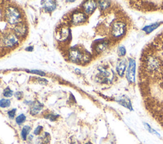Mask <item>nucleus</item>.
<instances>
[{
  "label": "nucleus",
  "mask_w": 163,
  "mask_h": 144,
  "mask_svg": "<svg viewBox=\"0 0 163 144\" xmlns=\"http://www.w3.org/2000/svg\"><path fill=\"white\" fill-rule=\"evenodd\" d=\"M5 17L8 22L11 25L17 24L21 18L19 11L16 8L10 7L7 8L5 11Z\"/></svg>",
  "instance_id": "nucleus-1"
},
{
  "label": "nucleus",
  "mask_w": 163,
  "mask_h": 144,
  "mask_svg": "<svg viewBox=\"0 0 163 144\" xmlns=\"http://www.w3.org/2000/svg\"><path fill=\"white\" fill-rule=\"evenodd\" d=\"M127 32V25L125 23L121 21L115 22L112 27V35L116 39H120Z\"/></svg>",
  "instance_id": "nucleus-2"
},
{
  "label": "nucleus",
  "mask_w": 163,
  "mask_h": 144,
  "mask_svg": "<svg viewBox=\"0 0 163 144\" xmlns=\"http://www.w3.org/2000/svg\"><path fill=\"white\" fill-rule=\"evenodd\" d=\"M69 58L73 62L79 63L81 61L84 62L89 60V57L87 54H83L78 49L72 48L69 52Z\"/></svg>",
  "instance_id": "nucleus-3"
},
{
  "label": "nucleus",
  "mask_w": 163,
  "mask_h": 144,
  "mask_svg": "<svg viewBox=\"0 0 163 144\" xmlns=\"http://www.w3.org/2000/svg\"><path fill=\"white\" fill-rule=\"evenodd\" d=\"M136 61L133 58H130L128 62V67L126 70V78L130 83H134L136 78Z\"/></svg>",
  "instance_id": "nucleus-4"
},
{
  "label": "nucleus",
  "mask_w": 163,
  "mask_h": 144,
  "mask_svg": "<svg viewBox=\"0 0 163 144\" xmlns=\"http://www.w3.org/2000/svg\"><path fill=\"white\" fill-rule=\"evenodd\" d=\"M19 43V39L15 34L9 33L3 38V43L7 47H13Z\"/></svg>",
  "instance_id": "nucleus-5"
},
{
  "label": "nucleus",
  "mask_w": 163,
  "mask_h": 144,
  "mask_svg": "<svg viewBox=\"0 0 163 144\" xmlns=\"http://www.w3.org/2000/svg\"><path fill=\"white\" fill-rule=\"evenodd\" d=\"M86 20V16L85 15L80 12V11H75L72 15V22L75 25H78L79 23L84 22Z\"/></svg>",
  "instance_id": "nucleus-6"
},
{
  "label": "nucleus",
  "mask_w": 163,
  "mask_h": 144,
  "mask_svg": "<svg viewBox=\"0 0 163 144\" xmlns=\"http://www.w3.org/2000/svg\"><path fill=\"white\" fill-rule=\"evenodd\" d=\"M30 105V114L32 116H36L39 114L44 107L43 104L38 101L32 102L31 103Z\"/></svg>",
  "instance_id": "nucleus-7"
},
{
  "label": "nucleus",
  "mask_w": 163,
  "mask_h": 144,
  "mask_svg": "<svg viewBox=\"0 0 163 144\" xmlns=\"http://www.w3.org/2000/svg\"><path fill=\"white\" fill-rule=\"evenodd\" d=\"M126 67L127 63L125 59H120L118 60L116 66V70L118 75L120 77H123L125 74L126 71Z\"/></svg>",
  "instance_id": "nucleus-8"
},
{
  "label": "nucleus",
  "mask_w": 163,
  "mask_h": 144,
  "mask_svg": "<svg viewBox=\"0 0 163 144\" xmlns=\"http://www.w3.org/2000/svg\"><path fill=\"white\" fill-rule=\"evenodd\" d=\"M117 102L118 104H119L120 105H122V106L127 109H129V111H133L131 102L127 96L125 95L120 96V98L117 99Z\"/></svg>",
  "instance_id": "nucleus-9"
},
{
  "label": "nucleus",
  "mask_w": 163,
  "mask_h": 144,
  "mask_svg": "<svg viewBox=\"0 0 163 144\" xmlns=\"http://www.w3.org/2000/svg\"><path fill=\"white\" fill-rule=\"evenodd\" d=\"M83 7H84L85 13L87 14H91L96 10L97 7V3L95 1L89 0V1H87L84 3Z\"/></svg>",
  "instance_id": "nucleus-10"
},
{
  "label": "nucleus",
  "mask_w": 163,
  "mask_h": 144,
  "mask_svg": "<svg viewBox=\"0 0 163 144\" xmlns=\"http://www.w3.org/2000/svg\"><path fill=\"white\" fill-rule=\"evenodd\" d=\"M27 27L23 23H18L14 28L15 34L17 36L19 37H22L26 35V33H27Z\"/></svg>",
  "instance_id": "nucleus-11"
},
{
  "label": "nucleus",
  "mask_w": 163,
  "mask_h": 144,
  "mask_svg": "<svg viewBox=\"0 0 163 144\" xmlns=\"http://www.w3.org/2000/svg\"><path fill=\"white\" fill-rule=\"evenodd\" d=\"M43 8L45 10V11L48 12H52L54 11L56 8V3L54 1H50V0H45V1H42Z\"/></svg>",
  "instance_id": "nucleus-12"
},
{
  "label": "nucleus",
  "mask_w": 163,
  "mask_h": 144,
  "mask_svg": "<svg viewBox=\"0 0 163 144\" xmlns=\"http://www.w3.org/2000/svg\"><path fill=\"white\" fill-rule=\"evenodd\" d=\"M162 24V22H156L152 23L151 25H147L142 29V31L145 32V33L149 34L151 33H152L154 31H155L156 29H158L160 25Z\"/></svg>",
  "instance_id": "nucleus-13"
},
{
  "label": "nucleus",
  "mask_w": 163,
  "mask_h": 144,
  "mask_svg": "<svg viewBox=\"0 0 163 144\" xmlns=\"http://www.w3.org/2000/svg\"><path fill=\"white\" fill-rule=\"evenodd\" d=\"M108 43L107 41L105 40L100 41L99 43H97L96 45L95 50L96 51L97 53L100 54V53H101L104 50H105L106 48L108 47Z\"/></svg>",
  "instance_id": "nucleus-14"
},
{
  "label": "nucleus",
  "mask_w": 163,
  "mask_h": 144,
  "mask_svg": "<svg viewBox=\"0 0 163 144\" xmlns=\"http://www.w3.org/2000/svg\"><path fill=\"white\" fill-rule=\"evenodd\" d=\"M31 130V128L29 126L26 125L24 126H23V128L21 130V133H20V135H21V138L22 140L26 141L27 140L28 135L29 133H30V131Z\"/></svg>",
  "instance_id": "nucleus-15"
},
{
  "label": "nucleus",
  "mask_w": 163,
  "mask_h": 144,
  "mask_svg": "<svg viewBox=\"0 0 163 144\" xmlns=\"http://www.w3.org/2000/svg\"><path fill=\"white\" fill-rule=\"evenodd\" d=\"M143 125H144L145 128L146 129V130L148 131H149L150 133L153 134V135H156V136H158L159 137H161V135H160L159 132H158L156 130H154V128L151 127L149 124H148V123H143Z\"/></svg>",
  "instance_id": "nucleus-16"
},
{
  "label": "nucleus",
  "mask_w": 163,
  "mask_h": 144,
  "mask_svg": "<svg viewBox=\"0 0 163 144\" xmlns=\"http://www.w3.org/2000/svg\"><path fill=\"white\" fill-rule=\"evenodd\" d=\"M26 116L24 114H21L16 117V121L17 124L18 125H21L26 121Z\"/></svg>",
  "instance_id": "nucleus-17"
},
{
  "label": "nucleus",
  "mask_w": 163,
  "mask_h": 144,
  "mask_svg": "<svg viewBox=\"0 0 163 144\" xmlns=\"http://www.w3.org/2000/svg\"><path fill=\"white\" fill-rule=\"evenodd\" d=\"M11 101L8 99H1L0 100V107L7 108L10 106Z\"/></svg>",
  "instance_id": "nucleus-18"
},
{
  "label": "nucleus",
  "mask_w": 163,
  "mask_h": 144,
  "mask_svg": "<svg viewBox=\"0 0 163 144\" xmlns=\"http://www.w3.org/2000/svg\"><path fill=\"white\" fill-rule=\"evenodd\" d=\"M110 1H99V7L101 10H106L110 6Z\"/></svg>",
  "instance_id": "nucleus-19"
},
{
  "label": "nucleus",
  "mask_w": 163,
  "mask_h": 144,
  "mask_svg": "<svg viewBox=\"0 0 163 144\" xmlns=\"http://www.w3.org/2000/svg\"><path fill=\"white\" fill-rule=\"evenodd\" d=\"M44 117H45V119H49L50 121H55L59 118V115H58V114H54L53 113H50V114H47V115L44 116Z\"/></svg>",
  "instance_id": "nucleus-20"
},
{
  "label": "nucleus",
  "mask_w": 163,
  "mask_h": 144,
  "mask_svg": "<svg viewBox=\"0 0 163 144\" xmlns=\"http://www.w3.org/2000/svg\"><path fill=\"white\" fill-rule=\"evenodd\" d=\"M68 28H63L60 31L59 33V36H60L61 39H65L67 38L68 36Z\"/></svg>",
  "instance_id": "nucleus-21"
},
{
  "label": "nucleus",
  "mask_w": 163,
  "mask_h": 144,
  "mask_svg": "<svg viewBox=\"0 0 163 144\" xmlns=\"http://www.w3.org/2000/svg\"><path fill=\"white\" fill-rule=\"evenodd\" d=\"M117 54L119 57H124L126 54V50L124 46H120L118 48Z\"/></svg>",
  "instance_id": "nucleus-22"
},
{
  "label": "nucleus",
  "mask_w": 163,
  "mask_h": 144,
  "mask_svg": "<svg viewBox=\"0 0 163 144\" xmlns=\"http://www.w3.org/2000/svg\"><path fill=\"white\" fill-rule=\"evenodd\" d=\"M13 94H14L13 91L10 90L9 88H5L3 91V96L7 98L12 96Z\"/></svg>",
  "instance_id": "nucleus-23"
},
{
  "label": "nucleus",
  "mask_w": 163,
  "mask_h": 144,
  "mask_svg": "<svg viewBox=\"0 0 163 144\" xmlns=\"http://www.w3.org/2000/svg\"><path fill=\"white\" fill-rule=\"evenodd\" d=\"M16 111H17L16 109H13L8 111L7 114H8V117H9L10 119H12L14 118V117H15V116H16Z\"/></svg>",
  "instance_id": "nucleus-24"
},
{
  "label": "nucleus",
  "mask_w": 163,
  "mask_h": 144,
  "mask_svg": "<svg viewBox=\"0 0 163 144\" xmlns=\"http://www.w3.org/2000/svg\"><path fill=\"white\" fill-rule=\"evenodd\" d=\"M29 72L32 73V74H37V75H40V76H45V73L41 71V70H29Z\"/></svg>",
  "instance_id": "nucleus-25"
},
{
  "label": "nucleus",
  "mask_w": 163,
  "mask_h": 144,
  "mask_svg": "<svg viewBox=\"0 0 163 144\" xmlns=\"http://www.w3.org/2000/svg\"><path fill=\"white\" fill-rule=\"evenodd\" d=\"M43 130V126H38L37 127L35 128V130H34V135H38L41 133V132Z\"/></svg>",
  "instance_id": "nucleus-26"
},
{
  "label": "nucleus",
  "mask_w": 163,
  "mask_h": 144,
  "mask_svg": "<svg viewBox=\"0 0 163 144\" xmlns=\"http://www.w3.org/2000/svg\"><path fill=\"white\" fill-rule=\"evenodd\" d=\"M15 96L17 100H21L23 98V93L21 92H17L15 93Z\"/></svg>",
  "instance_id": "nucleus-27"
},
{
  "label": "nucleus",
  "mask_w": 163,
  "mask_h": 144,
  "mask_svg": "<svg viewBox=\"0 0 163 144\" xmlns=\"http://www.w3.org/2000/svg\"><path fill=\"white\" fill-rule=\"evenodd\" d=\"M26 51H29V52H32L33 50V47L32 46H29L28 48H26Z\"/></svg>",
  "instance_id": "nucleus-28"
},
{
  "label": "nucleus",
  "mask_w": 163,
  "mask_h": 144,
  "mask_svg": "<svg viewBox=\"0 0 163 144\" xmlns=\"http://www.w3.org/2000/svg\"><path fill=\"white\" fill-rule=\"evenodd\" d=\"M84 144H93V143H91V142H87V143H84Z\"/></svg>",
  "instance_id": "nucleus-29"
},
{
  "label": "nucleus",
  "mask_w": 163,
  "mask_h": 144,
  "mask_svg": "<svg viewBox=\"0 0 163 144\" xmlns=\"http://www.w3.org/2000/svg\"><path fill=\"white\" fill-rule=\"evenodd\" d=\"M68 2H74V1H68Z\"/></svg>",
  "instance_id": "nucleus-30"
}]
</instances>
